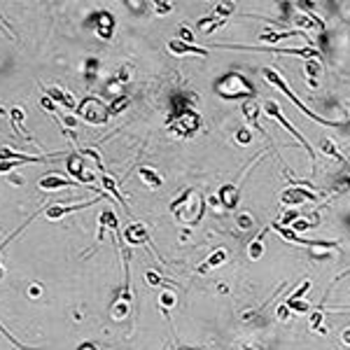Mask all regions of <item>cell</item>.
Segmentation results:
<instances>
[{"mask_svg":"<svg viewBox=\"0 0 350 350\" xmlns=\"http://www.w3.org/2000/svg\"><path fill=\"white\" fill-rule=\"evenodd\" d=\"M261 72H264V77H266V80H269L271 84H273V87H278V89L283 91V94H285V96H287V98L292 100V103H294L296 108L301 110L304 115H308V117H311L313 122H318V124H327V126H336V124H334V122H329V119H324V117H318V115H313V112H311V110L306 108L304 103H301V100H299V98H296V96H294V94L289 91V87H287V84H285V80H283V77H280V75H278V72H276V70H273V68H264V70H261Z\"/></svg>","mask_w":350,"mask_h":350,"instance_id":"1","label":"cell"},{"mask_svg":"<svg viewBox=\"0 0 350 350\" xmlns=\"http://www.w3.org/2000/svg\"><path fill=\"white\" fill-rule=\"evenodd\" d=\"M77 115H82V119L89 122V124H103V122H108V117H110L108 108L98 98H91V96H87L77 105Z\"/></svg>","mask_w":350,"mask_h":350,"instance_id":"2","label":"cell"},{"mask_svg":"<svg viewBox=\"0 0 350 350\" xmlns=\"http://www.w3.org/2000/svg\"><path fill=\"white\" fill-rule=\"evenodd\" d=\"M194 196V201L191 203H185V210H175V217H178V222H182V224H198L201 222V217H203V213H206V201H203V196L201 194H191Z\"/></svg>","mask_w":350,"mask_h":350,"instance_id":"3","label":"cell"},{"mask_svg":"<svg viewBox=\"0 0 350 350\" xmlns=\"http://www.w3.org/2000/svg\"><path fill=\"white\" fill-rule=\"evenodd\" d=\"M175 131V133L180 135H189L194 133L198 126H201V119H198V115L194 112V110H185V112H180V115H173L171 124H168Z\"/></svg>","mask_w":350,"mask_h":350,"instance_id":"4","label":"cell"},{"mask_svg":"<svg viewBox=\"0 0 350 350\" xmlns=\"http://www.w3.org/2000/svg\"><path fill=\"white\" fill-rule=\"evenodd\" d=\"M264 110H266V115H269V117H273L276 122H280V126H285V128H287L289 133H292V135H294V138H296V140H299V143L304 145V147H306V152L311 154V159H313V157H315L313 147H311V145L306 143L304 138H301V133H299V131H296L294 126H292V124H289V122H287V119L283 117V110H280V105H278V103H276V100H266V105H264Z\"/></svg>","mask_w":350,"mask_h":350,"instance_id":"5","label":"cell"},{"mask_svg":"<svg viewBox=\"0 0 350 350\" xmlns=\"http://www.w3.org/2000/svg\"><path fill=\"white\" fill-rule=\"evenodd\" d=\"M220 91L224 94L226 98H238V96H250L252 94L250 84L243 80L241 75H226L224 82L220 84Z\"/></svg>","mask_w":350,"mask_h":350,"instance_id":"6","label":"cell"},{"mask_svg":"<svg viewBox=\"0 0 350 350\" xmlns=\"http://www.w3.org/2000/svg\"><path fill=\"white\" fill-rule=\"evenodd\" d=\"M68 171L72 173V178H75L77 185H89V182H94V171L82 161L80 157H70V159H68Z\"/></svg>","mask_w":350,"mask_h":350,"instance_id":"7","label":"cell"},{"mask_svg":"<svg viewBox=\"0 0 350 350\" xmlns=\"http://www.w3.org/2000/svg\"><path fill=\"white\" fill-rule=\"evenodd\" d=\"M280 201L285 206H301L306 201H315V194L308 191V189H296V187H289L280 194Z\"/></svg>","mask_w":350,"mask_h":350,"instance_id":"8","label":"cell"},{"mask_svg":"<svg viewBox=\"0 0 350 350\" xmlns=\"http://www.w3.org/2000/svg\"><path fill=\"white\" fill-rule=\"evenodd\" d=\"M37 187L45 189V191H54V189H65V187H80L75 180H65L61 175H54V173H49L45 178L37 182Z\"/></svg>","mask_w":350,"mask_h":350,"instance_id":"9","label":"cell"},{"mask_svg":"<svg viewBox=\"0 0 350 350\" xmlns=\"http://www.w3.org/2000/svg\"><path fill=\"white\" fill-rule=\"evenodd\" d=\"M147 238H150V233H147L145 224L135 222V224H128V226H126V231H124V241H126V243H131V245H143Z\"/></svg>","mask_w":350,"mask_h":350,"instance_id":"10","label":"cell"},{"mask_svg":"<svg viewBox=\"0 0 350 350\" xmlns=\"http://www.w3.org/2000/svg\"><path fill=\"white\" fill-rule=\"evenodd\" d=\"M100 198H94V201H87V203H77V206H49L45 210V215L49 217V220H61L63 215H68V213H72V210H80V208H89L94 206V203H98Z\"/></svg>","mask_w":350,"mask_h":350,"instance_id":"11","label":"cell"},{"mask_svg":"<svg viewBox=\"0 0 350 350\" xmlns=\"http://www.w3.org/2000/svg\"><path fill=\"white\" fill-rule=\"evenodd\" d=\"M168 52H173L175 56H182V54L206 56V49H201V47H194V45H187V42H182V40H168Z\"/></svg>","mask_w":350,"mask_h":350,"instance_id":"12","label":"cell"},{"mask_svg":"<svg viewBox=\"0 0 350 350\" xmlns=\"http://www.w3.org/2000/svg\"><path fill=\"white\" fill-rule=\"evenodd\" d=\"M238 198H241V194H238V187H236V185H224V187L220 189V201H222V206L229 208V210H233V208L238 206Z\"/></svg>","mask_w":350,"mask_h":350,"instance_id":"13","label":"cell"},{"mask_svg":"<svg viewBox=\"0 0 350 350\" xmlns=\"http://www.w3.org/2000/svg\"><path fill=\"white\" fill-rule=\"evenodd\" d=\"M115 31V19L110 17L108 12H100L98 14V21H96V33H98L103 40L110 37V33Z\"/></svg>","mask_w":350,"mask_h":350,"instance_id":"14","label":"cell"},{"mask_svg":"<svg viewBox=\"0 0 350 350\" xmlns=\"http://www.w3.org/2000/svg\"><path fill=\"white\" fill-rule=\"evenodd\" d=\"M47 98L49 100H56V103H63L68 110H75V98H72L70 94H65V91L56 89V87H52V89H45Z\"/></svg>","mask_w":350,"mask_h":350,"instance_id":"15","label":"cell"},{"mask_svg":"<svg viewBox=\"0 0 350 350\" xmlns=\"http://www.w3.org/2000/svg\"><path fill=\"white\" fill-rule=\"evenodd\" d=\"M224 261H226V250H215L203 264H201V266H198V273H206V271H210V269H217V266H222Z\"/></svg>","mask_w":350,"mask_h":350,"instance_id":"16","label":"cell"},{"mask_svg":"<svg viewBox=\"0 0 350 350\" xmlns=\"http://www.w3.org/2000/svg\"><path fill=\"white\" fill-rule=\"evenodd\" d=\"M243 115H245V119L250 122L257 131H261V126L257 124V115H259V105L255 103V100H248V103H243ZM264 133V131H261Z\"/></svg>","mask_w":350,"mask_h":350,"instance_id":"17","label":"cell"},{"mask_svg":"<svg viewBox=\"0 0 350 350\" xmlns=\"http://www.w3.org/2000/svg\"><path fill=\"white\" fill-rule=\"evenodd\" d=\"M138 173H140V178H143L145 185H150L152 189H159V187H161V175L154 171V168H147V166H143V168H140Z\"/></svg>","mask_w":350,"mask_h":350,"instance_id":"18","label":"cell"},{"mask_svg":"<svg viewBox=\"0 0 350 350\" xmlns=\"http://www.w3.org/2000/svg\"><path fill=\"white\" fill-rule=\"evenodd\" d=\"M220 26H224V19L215 17V14H210V17H203L201 21H198V28H201L203 33H213V31H217Z\"/></svg>","mask_w":350,"mask_h":350,"instance_id":"19","label":"cell"},{"mask_svg":"<svg viewBox=\"0 0 350 350\" xmlns=\"http://www.w3.org/2000/svg\"><path fill=\"white\" fill-rule=\"evenodd\" d=\"M103 229H117V215L112 210H103L100 213V231H98V241H103Z\"/></svg>","mask_w":350,"mask_h":350,"instance_id":"20","label":"cell"},{"mask_svg":"<svg viewBox=\"0 0 350 350\" xmlns=\"http://www.w3.org/2000/svg\"><path fill=\"white\" fill-rule=\"evenodd\" d=\"M320 72H322V65H320V61H315V59H308V61H306V75H308L311 87H315V84H318V82H315V77H320Z\"/></svg>","mask_w":350,"mask_h":350,"instance_id":"21","label":"cell"},{"mask_svg":"<svg viewBox=\"0 0 350 350\" xmlns=\"http://www.w3.org/2000/svg\"><path fill=\"white\" fill-rule=\"evenodd\" d=\"M248 255H250V259H259L261 255H264V233H259V236H257V238L250 243Z\"/></svg>","mask_w":350,"mask_h":350,"instance_id":"22","label":"cell"},{"mask_svg":"<svg viewBox=\"0 0 350 350\" xmlns=\"http://www.w3.org/2000/svg\"><path fill=\"white\" fill-rule=\"evenodd\" d=\"M292 35H296V31H287V33H273V31H264V33H261V40L273 45V42H280V40L292 37Z\"/></svg>","mask_w":350,"mask_h":350,"instance_id":"23","label":"cell"},{"mask_svg":"<svg viewBox=\"0 0 350 350\" xmlns=\"http://www.w3.org/2000/svg\"><path fill=\"white\" fill-rule=\"evenodd\" d=\"M100 180H103V187L108 189V191H110V194H112V196L117 198V201H119V203H124V206H126V201H124V196L119 194V189H117V185H115V180L110 178V175H103Z\"/></svg>","mask_w":350,"mask_h":350,"instance_id":"24","label":"cell"},{"mask_svg":"<svg viewBox=\"0 0 350 350\" xmlns=\"http://www.w3.org/2000/svg\"><path fill=\"white\" fill-rule=\"evenodd\" d=\"M128 103H131V98H128V96H119V98H117L115 103L108 108V115H119L122 110L128 108Z\"/></svg>","mask_w":350,"mask_h":350,"instance_id":"25","label":"cell"},{"mask_svg":"<svg viewBox=\"0 0 350 350\" xmlns=\"http://www.w3.org/2000/svg\"><path fill=\"white\" fill-rule=\"evenodd\" d=\"M233 9H236V5H233V2H222V5H217V7L213 9V14L226 21V14H231Z\"/></svg>","mask_w":350,"mask_h":350,"instance_id":"26","label":"cell"},{"mask_svg":"<svg viewBox=\"0 0 350 350\" xmlns=\"http://www.w3.org/2000/svg\"><path fill=\"white\" fill-rule=\"evenodd\" d=\"M289 229H292L294 233H304V231H308V229H313V224H311L308 220H299V217H296L294 222H292V226H289Z\"/></svg>","mask_w":350,"mask_h":350,"instance_id":"27","label":"cell"},{"mask_svg":"<svg viewBox=\"0 0 350 350\" xmlns=\"http://www.w3.org/2000/svg\"><path fill=\"white\" fill-rule=\"evenodd\" d=\"M191 194H194L191 189H187V191H182V194H180V196H178V198H175V201L171 203V210H173V213H175V210H178L180 206H185V203H187L189 198H191Z\"/></svg>","mask_w":350,"mask_h":350,"instance_id":"28","label":"cell"},{"mask_svg":"<svg viewBox=\"0 0 350 350\" xmlns=\"http://www.w3.org/2000/svg\"><path fill=\"white\" fill-rule=\"evenodd\" d=\"M322 152L329 154V157H336V159H341V154H339V147H336L332 140H327V138L322 140Z\"/></svg>","mask_w":350,"mask_h":350,"instance_id":"29","label":"cell"},{"mask_svg":"<svg viewBox=\"0 0 350 350\" xmlns=\"http://www.w3.org/2000/svg\"><path fill=\"white\" fill-rule=\"evenodd\" d=\"M236 140H238L241 145H250L252 143V133L248 131V128H238V131H236Z\"/></svg>","mask_w":350,"mask_h":350,"instance_id":"30","label":"cell"},{"mask_svg":"<svg viewBox=\"0 0 350 350\" xmlns=\"http://www.w3.org/2000/svg\"><path fill=\"white\" fill-rule=\"evenodd\" d=\"M126 313H128V301H119V304L112 308V318H117V320H119V318H124Z\"/></svg>","mask_w":350,"mask_h":350,"instance_id":"31","label":"cell"},{"mask_svg":"<svg viewBox=\"0 0 350 350\" xmlns=\"http://www.w3.org/2000/svg\"><path fill=\"white\" fill-rule=\"evenodd\" d=\"M296 217H299V210H287V213H285V217H283L280 222H276V226H287V224H292Z\"/></svg>","mask_w":350,"mask_h":350,"instance_id":"32","label":"cell"},{"mask_svg":"<svg viewBox=\"0 0 350 350\" xmlns=\"http://www.w3.org/2000/svg\"><path fill=\"white\" fill-rule=\"evenodd\" d=\"M236 224L241 226V229H250L252 226V215L250 213H241V215L236 217Z\"/></svg>","mask_w":350,"mask_h":350,"instance_id":"33","label":"cell"},{"mask_svg":"<svg viewBox=\"0 0 350 350\" xmlns=\"http://www.w3.org/2000/svg\"><path fill=\"white\" fill-rule=\"evenodd\" d=\"M21 119H24V110H21V108H14V110H12V126H14V131H19V124H21Z\"/></svg>","mask_w":350,"mask_h":350,"instance_id":"34","label":"cell"},{"mask_svg":"<svg viewBox=\"0 0 350 350\" xmlns=\"http://www.w3.org/2000/svg\"><path fill=\"white\" fill-rule=\"evenodd\" d=\"M171 9H173L171 2H161V0H159V2L154 5V12H157V14H168Z\"/></svg>","mask_w":350,"mask_h":350,"instance_id":"35","label":"cell"},{"mask_svg":"<svg viewBox=\"0 0 350 350\" xmlns=\"http://www.w3.org/2000/svg\"><path fill=\"white\" fill-rule=\"evenodd\" d=\"M145 278H147L150 285H161L163 283V280L159 278V273H157V271H147V273H145Z\"/></svg>","mask_w":350,"mask_h":350,"instance_id":"36","label":"cell"},{"mask_svg":"<svg viewBox=\"0 0 350 350\" xmlns=\"http://www.w3.org/2000/svg\"><path fill=\"white\" fill-rule=\"evenodd\" d=\"M159 301H161V306H163V308H166V306H168V308H171V306L175 304V296H173L171 292H163V294L159 296Z\"/></svg>","mask_w":350,"mask_h":350,"instance_id":"37","label":"cell"},{"mask_svg":"<svg viewBox=\"0 0 350 350\" xmlns=\"http://www.w3.org/2000/svg\"><path fill=\"white\" fill-rule=\"evenodd\" d=\"M180 37H182V42H187V45H191L194 42V35H191V31L185 26H180Z\"/></svg>","mask_w":350,"mask_h":350,"instance_id":"38","label":"cell"},{"mask_svg":"<svg viewBox=\"0 0 350 350\" xmlns=\"http://www.w3.org/2000/svg\"><path fill=\"white\" fill-rule=\"evenodd\" d=\"M128 75H131V68H128V65H124L122 70L117 72V80H119V82H128Z\"/></svg>","mask_w":350,"mask_h":350,"instance_id":"39","label":"cell"},{"mask_svg":"<svg viewBox=\"0 0 350 350\" xmlns=\"http://www.w3.org/2000/svg\"><path fill=\"white\" fill-rule=\"evenodd\" d=\"M61 119H63V124L70 126V128H75V124H77V119H75L72 115H61Z\"/></svg>","mask_w":350,"mask_h":350,"instance_id":"40","label":"cell"},{"mask_svg":"<svg viewBox=\"0 0 350 350\" xmlns=\"http://www.w3.org/2000/svg\"><path fill=\"white\" fill-rule=\"evenodd\" d=\"M14 166H17L14 161H0V173H9Z\"/></svg>","mask_w":350,"mask_h":350,"instance_id":"41","label":"cell"},{"mask_svg":"<svg viewBox=\"0 0 350 350\" xmlns=\"http://www.w3.org/2000/svg\"><path fill=\"white\" fill-rule=\"evenodd\" d=\"M278 318H280V320H287V318H289V308H287V306H280V308H278Z\"/></svg>","mask_w":350,"mask_h":350,"instance_id":"42","label":"cell"},{"mask_svg":"<svg viewBox=\"0 0 350 350\" xmlns=\"http://www.w3.org/2000/svg\"><path fill=\"white\" fill-rule=\"evenodd\" d=\"M42 108H47V110H54V103H52V100H49V98L45 96V98H42Z\"/></svg>","mask_w":350,"mask_h":350,"instance_id":"43","label":"cell"},{"mask_svg":"<svg viewBox=\"0 0 350 350\" xmlns=\"http://www.w3.org/2000/svg\"><path fill=\"white\" fill-rule=\"evenodd\" d=\"M2 276H5V271H2V266H0V278H2Z\"/></svg>","mask_w":350,"mask_h":350,"instance_id":"44","label":"cell"}]
</instances>
